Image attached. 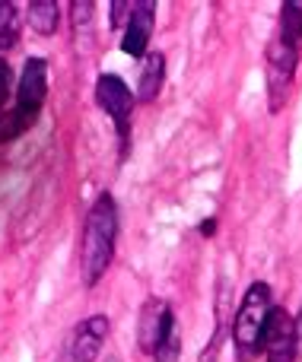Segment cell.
I'll list each match as a JSON object with an SVG mask.
<instances>
[{
  "label": "cell",
  "instance_id": "6da1fadb",
  "mask_svg": "<svg viewBox=\"0 0 302 362\" xmlns=\"http://www.w3.org/2000/svg\"><path fill=\"white\" fill-rule=\"evenodd\" d=\"M115 245H118V204L105 191L93 200V206L86 213V223H83L80 270L86 286H95L105 276V270L112 267Z\"/></svg>",
  "mask_w": 302,
  "mask_h": 362
},
{
  "label": "cell",
  "instance_id": "52a82bcc",
  "mask_svg": "<svg viewBox=\"0 0 302 362\" xmlns=\"http://www.w3.org/2000/svg\"><path fill=\"white\" fill-rule=\"evenodd\" d=\"M178 334L175 327V312L165 299H146L144 308H140V325H137V340H140V350L144 353H156L163 344H169L172 337Z\"/></svg>",
  "mask_w": 302,
  "mask_h": 362
},
{
  "label": "cell",
  "instance_id": "277c9868",
  "mask_svg": "<svg viewBox=\"0 0 302 362\" xmlns=\"http://www.w3.org/2000/svg\"><path fill=\"white\" fill-rule=\"evenodd\" d=\"M95 102L112 118L115 134H118L121 159H127V150H131V118H134V102H137L134 93L127 89V83L118 74H102L95 80Z\"/></svg>",
  "mask_w": 302,
  "mask_h": 362
},
{
  "label": "cell",
  "instance_id": "ac0fdd59",
  "mask_svg": "<svg viewBox=\"0 0 302 362\" xmlns=\"http://www.w3.org/2000/svg\"><path fill=\"white\" fill-rule=\"evenodd\" d=\"M293 325H296V340H299V346H302V308H299L296 318H293Z\"/></svg>",
  "mask_w": 302,
  "mask_h": 362
},
{
  "label": "cell",
  "instance_id": "ba28073f",
  "mask_svg": "<svg viewBox=\"0 0 302 362\" xmlns=\"http://www.w3.org/2000/svg\"><path fill=\"white\" fill-rule=\"evenodd\" d=\"M261 353L267 362H296L299 340H296V325L286 308L274 305L265 325V340H261Z\"/></svg>",
  "mask_w": 302,
  "mask_h": 362
},
{
  "label": "cell",
  "instance_id": "9c48e42d",
  "mask_svg": "<svg viewBox=\"0 0 302 362\" xmlns=\"http://www.w3.org/2000/svg\"><path fill=\"white\" fill-rule=\"evenodd\" d=\"M153 25H156V4L153 0H134L127 6V25H124V38H121V51L131 57H144L153 35Z\"/></svg>",
  "mask_w": 302,
  "mask_h": 362
},
{
  "label": "cell",
  "instance_id": "3957f363",
  "mask_svg": "<svg viewBox=\"0 0 302 362\" xmlns=\"http://www.w3.org/2000/svg\"><path fill=\"white\" fill-rule=\"evenodd\" d=\"M45 99H48V61L45 57H29L16 86V105L10 112V140L25 134L29 127H35Z\"/></svg>",
  "mask_w": 302,
  "mask_h": 362
},
{
  "label": "cell",
  "instance_id": "2e32d148",
  "mask_svg": "<svg viewBox=\"0 0 302 362\" xmlns=\"http://www.w3.org/2000/svg\"><path fill=\"white\" fill-rule=\"evenodd\" d=\"M127 6H131V4H121V0H115V4H112V23H118L121 13H124Z\"/></svg>",
  "mask_w": 302,
  "mask_h": 362
},
{
  "label": "cell",
  "instance_id": "7a4b0ae2",
  "mask_svg": "<svg viewBox=\"0 0 302 362\" xmlns=\"http://www.w3.org/2000/svg\"><path fill=\"white\" fill-rule=\"evenodd\" d=\"M271 286L265 280L252 283L242 296V305L233 321V344L239 350V359H255L261 353V340H265V325L271 315Z\"/></svg>",
  "mask_w": 302,
  "mask_h": 362
},
{
  "label": "cell",
  "instance_id": "7c38bea8",
  "mask_svg": "<svg viewBox=\"0 0 302 362\" xmlns=\"http://www.w3.org/2000/svg\"><path fill=\"white\" fill-rule=\"evenodd\" d=\"M57 19H61L57 0H32L29 4V29L35 35H54Z\"/></svg>",
  "mask_w": 302,
  "mask_h": 362
},
{
  "label": "cell",
  "instance_id": "4fadbf2b",
  "mask_svg": "<svg viewBox=\"0 0 302 362\" xmlns=\"http://www.w3.org/2000/svg\"><path fill=\"white\" fill-rule=\"evenodd\" d=\"M19 42V10L10 0H0V51Z\"/></svg>",
  "mask_w": 302,
  "mask_h": 362
},
{
  "label": "cell",
  "instance_id": "30bf717a",
  "mask_svg": "<svg viewBox=\"0 0 302 362\" xmlns=\"http://www.w3.org/2000/svg\"><path fill=\"white\" fill-rule=\"evenodd\" d=\"M165 83V54L163 51H153V54L144 57V70H140L137 80V99L140 102H153L159 95Z\"/></svg>",
  "mask_w": 302,
  "mask_h": 362
},
{
  "label": "cell",
  "instance_id": "5b68a950",
  "mask_svg": "<svg viewBox=\"0 0 302 362\" xmlns=\"http://www.w3.org/2000/svg\"><path fill=\"white\" fill-rule=\"evenodd\" d=\"M108 318L105 315H89V318L76 321L67 331L61 346V356L57 362H95L102 353V344L108 337Z\"/></svg>",
  "mask_w": 302,
  "mask_h": 362
},
{
  "label": "cell",
  "instance_id": "5bb4252c",
  "mask_svg": "<svg viewBox=\"0 0 302 362\" xmlns=\"http://www.w3.org/2000/svg\"><path fill=\"white\" fill-rule=\"evenodd\" d=\"M70 10H74V32H76V38H80V32L86 35V32H89V23H93V4H89V0H83V4L76 0Z\"/></svg>",
  "mask_w": 302,
  "mask_h": 362
},
{
  "label": "cell",
  "instance_id": "8fae6325",
  "mask_svg": "<svg viewBox=\"0 0 302 362\" xmlns=\"http://www.w3.org/2000/svg\"><path fill=\"white\" fill-rule=\"evenodd\" d=\"M280 42H286L290 48L302 51V4L299 0H286L280 6V32H277Z\"/></svg>",
  "mask_w": 302,
  "mask_h": 362
},
{
  "label": "cell",
  "instance_id": "8992f818",
  "mask_svg": "<svg viewBox=\"0 0 302 362\" xmlns=\"http://www.w3.org/2000/svg\"><path fill=\"white\" fill-rule=\"evenodd\" d=\"M299 54L302 51L290 48V45L280 42V38H274V42L267 45V105H271L274 115L284 108L286 95H290Z\"/></svg>",
  "mask_w": 302,
  "mask_h": 362
},
{
  "label": "cell",
  "instance_id": "9a60e30c",
  "mask_svg": "<svg viewBox=\"0 0 302 362\" xmlns=\"http://www.w3.org/2000/svg\"><path fill=\"white\" fill-rule=\"evenodd\" d=\"M10 86H13L10 64L0 57V112H6V102H10Z\"/></svg>",
  "mask_w": 302,
  "mask_h": 362
},
{
  "label": "cell",
  "instance_id": "e0dca14e",
  "mask_svg": "<svg viewBox=\"0 0 302 362\" xmlns=\"http://www.w3.org/2000/svg\"><path fill=\"white\" fill-rule=\"evenodd\" d=\"M214 232H216V219H204V223H201V235H214Z\"/></svg>",
  "mask_w": 302,
  "mask_h": 362
}]
</instances>
